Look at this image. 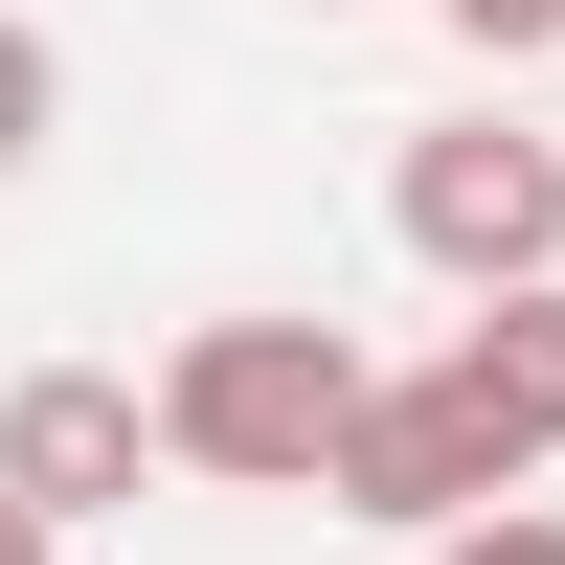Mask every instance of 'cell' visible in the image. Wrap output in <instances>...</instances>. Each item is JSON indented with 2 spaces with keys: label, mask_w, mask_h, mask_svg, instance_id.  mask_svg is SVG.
Here are the masks:
<instances>
[{
  "label": "cell",
  "mask_w": 565,
  "mask_h": 565,
  "mask_svg": "<svg viewBox=\"0 0 565 565\" xmlns=\"http://www.w3.org/2000/svg\"><path fill=\"white\" fill-rule=\"evenodd\" d=\"M362 385H385V362H362L340 317H204V340L159 362V430H181V476H226V498H340Z\"/></svg>",
  "instance_id": "1"
},
{
  "label": "cell",
  "mask_w": 565,
  "mask_h": 565,
  "mask_svg": "<svg viewBox=\"0 0 565 565\" xmlns=\"http://www.w3.org/2000/svg\"><path fill=\"white\" fill-rule=\"evenodd\" d=\"M385 226H407L430 295H543V271H565V136H521V114L407 136V159H385Z\"/></svg>",
  "instance_id": "2"
},
{
  "label": "cell",
  "mask_w": 565,
  "mask_h": 565,
  "mask_svg": "<svg viewBox=\"0 0 565 565\" xmlns=\"http://www.w3.org/2000/svg\"><path fill=\"white\" fill-rule=\"evenodd\" d=\"M0 476L90 543V521H136V476H181V430H159L136 362H23V385H0Z\"/></svg>",
  "instance_id": "3"
},
{
  "label": "cell",
  "mask_w": 565,
  "mask_h": 565,
  "mask_svg": "<svg viewBox=\"0 0 565 565\" xmlns=\"http://www.w3.org/2000/svg\"><path fill=\"white\" fill-rule=\"evenodd\" d=\"M498 498H521V452L452 407V362H385V385H362V430H340V521L452 543V521H498Z\"/></svg>",
  "instance_id": "4"
},
{
  "label": "cell",
  "mask_w": 565,
  "mask_h": 565,
  "mask_svg": "<svg viewBox=\"0 0 565 565\" xmlns=\"http://www.w3.org/2000/svg\"><path fill=\"white\" fill-rule=\"evenodd\" d=\"M430 362H452V407H476L521 476L565 452V271H543V295H452V340H430Z\"/></svg>",
  "instance_id": "5"
},
{
  "label": "cell",
  "mask_w": 565,
  "mask_h": 565,
  "mask_svg": "<svg viewBox=\"0 0 565 565\" xmlns=\"http://www.w3.org/2000/svg\"><path fill=\"white\" fill-rule=\"evenodd\" d=\"M45 114H68V45H45V23H23V0H0V181H23V159H45Z\"/></svg>",
  "instance_id": "6"
},
{
  "label": "cell",
  "mask_w": 565,
  "mask_h": 565,
  "mask_svg": "<svg viewBox=\"0 0 565 565\" xmlns=\"http://www.w3.org/2000/svg\"><path fill=\"white\" fill-rule=\"evenodd\" d=\"M452 45H476V68H521V45H565V0H430Z\"/></svg>",
  "instance_id": "7"
},
{
  "label": "cell",
  "mask_w": 565,
  "mask_h": 565,
  "mask_svg": "<svg viewBox=\"0 0 565 565\" xmlns=\"http://www.w3.org/2000/svg\"><path fill=\"white\" fill-rule=\"evenodd\" d=\"M430 565H565V521H543V498H498V521H452Z\"/></svg>",
  "instance_id": "8"
},
{
  "label": "cell",
  "mask_w": 565,
  "mask_h": 565,
  "mask_svg": "<svg viewBox=\"0 0 565 565\" xmlns=\"http://www.w3.org/2000/svg\"><path fill=\"white\" fill-rule=\"evenodd\" d=\"M0 565H68V521H45V498H23V476H0Z\"/></svg>",
  "instance_id": "9"
}]
</instances>
